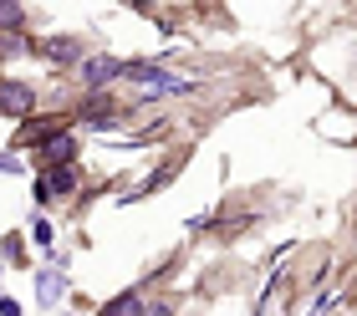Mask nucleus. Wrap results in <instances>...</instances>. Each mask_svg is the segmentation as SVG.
Segmentation results:
<instances>
[{"instance_id": "nucleus-1", "label": "nucleus", "mask_w": 357, "mask_h": 316, "mask_svg": "<svg viewBox=\"0 0 357 316\" xmlns=\"http://www.w3.org/2000/svg\"><path fill=\"white\" fill-rule=\"evenodd\" d=\"M0 107H6V112H26L31 107V92L15 87V82H6V87H0Z\"/></svg>"}, {"instance_id": "nucleus-2", "label": "nucleus", "mask_w": 357, "mask_h": 316, "mask_svg": "<svg viewBox=\"0 0 357 316\" xmlns=\"http://www.w3.org/2000/svg\"><path fill=\"white\" fill-rule=\"evenodd\" d=\"M67 153H72V133H61V138L46 143V158H67Z\"/></svg>"}, {"instance_id": "nucleus-3", "label": "nucleus", "mask_w": 357, "mask_h": 316, "mask_svg": "<svg viewBox=\"0 0 357 316\" xmlns=\"http://www.w3.org/2000/svg\"><path fill=\"white\" fill-rule=\"evenodd\" d=\"M102 316H138V301H133V296H128V301H112Z\"/></svg>"}, {"instance_id": "nucleus-4", "label": "nucleus", "mask_w": 357, "mask_h": 316, "mask_svg": "<svg viewBox=\"0 0 357 316\" xmlns=\"http://www.w3.org/2000/svg\"><path fill=\"white\" fill-rule=\"evenodd\" d=\"M21 21V10H15V0H0V26H15Z\"/></svg>"}]
</instances>
